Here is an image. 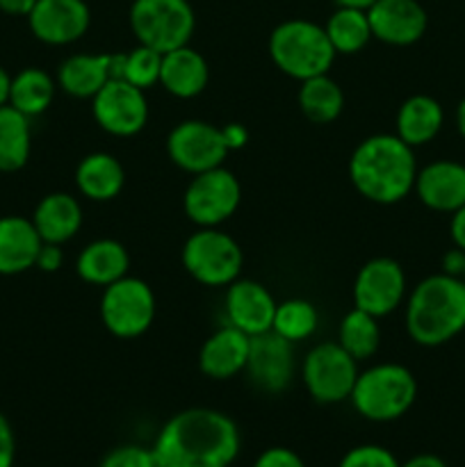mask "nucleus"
<instances>
[{
	"mask_svg": "<svg viewBox=\"0 0 465 467\" xmlns=\"http://www.w3.org/2000/svg\"><path fill=\"white\" fill-rule=\"evenodd\" d=\"M240 429L212 409L173 415L153 442L158 467H231L240 454Z\"/></svg>",
	"mask_w": 465,
	"mask_h": 467,
	"instance_id": "obj_1",
	"label": "nucleus"
},
{
	"mask_svg": "<svg viewBox=\"0 0 465 467\" xmlns=\"http://www.w3.org/2000/svg\"><path fill=\"white\" fill-rule=\"evenodd\" d=\"M349 178L358 194L372 203H399L413 192L418 178L413 146L397 135L367 137L351 153Z\"/></svg>",
	"mask_w": 465,
	"mask_h": 467,
	"instance_id": "obj_2",
	"label": "nucleus"
},
{
	"mask_svg": "<svg viewBox=\"0 0 465 467\" xmlns=\"http://www.w3.org/2000/svg\"><path fill=\"white\" fill-rule=\"evenodd\" d=\"M406 331L422 347H440L465 331V281L436 274L418 283L406 304Z\"/></svg>",
	"mask_w": 465,
	"mask_h": 467,
	"instance_id": "obj_3",
	"label": "nucleus"
},
{
	"mask_svg": "<svg viewBox=\"0 0 465 467\" xmlns=\"http://www.w3.org/2000/svg\"><path fill=\"white\" fill-rule=\"evenodd\" d=\"M269 55L285 76L304 82L308 78L328 73L337 53L322 26L294 18V21L281 23L272 32Z\"/></svg>",
	"mask_w": 465,
	"mask_h": 467,
	"instance_id": "obj_4",
	"label": "nucleus"
},
{
	"mask_svg": "<svg viewBox=\"0 0 465 467\" xmlns=\"http://www.w3.org/2000/svg\"><path fill=\"white\" fill-rule=\"evenodd\" d=\"M418 397V381L404 365L381 363L356 379L351 404L356 413L372 422H392L410 410Z\"/></svg>",
	"mask_w": 465,
	"mask_h": 467,
	"instance_id": "obj_5",
	"label": "nucleus"
},
{
	"mask_svg": "<svg viewBox=\"0 0 465 467\" xmlns=\"http://www.w3.org/2000/svg\"><path fill=\"white\" fill-rule=\"evenodd\" d=\"M130 27L141 46L164 55L190 44L196 16L187 0H135Z\"/></svg>",
	"mask_w": 465,
	"mask_h": 467,
	"instance_id": "obj_6",
	"label": "nucleus"
},
{
	"mask_svg": "<svg viewBox=\"0 0 465 467\" xmlns=\"http://www.w3.org/2000/svg\"><path fill=\"white\" fill-rule=\"evenodd\" d=\"M242 263L240 244L219 228H199L182 246V267L201 285H231L240 276Z\"/></svg>",
	"mask_w": 465,
	"mask_h": 467,
	"instance_id": "obj_7",
	"label": "nucleus"
},
{
	"mask_svg": "<svg viewBox=\"0 0 465 467\" xmlns=\"http://www.w3.org/2000/svg\"><path fill=\"white\" fill-rule=\"evenodd\" d=\"M100 319L114 337L132 340L144 336L155 319V295L141 278L123 276L103 287Z\"/></svg>",
	"mask_w": 465,
	"mask_h": 467,
	"instance_id": "obj_8",
	"label": "nucleus"
},
{
	"mask_svg": "<svg viewBox=\"0 0 465 467\" xmlns=\"http://www.w3.org/2000/svg\"><path fill=\"white\" fill-rule=\"evenodd\" d=\"M240 201L242 187L235 173L217 167L191 178L182 196V208L199 228H217L237 213Z\"/></svg>",
	"mask_w": 465,
	"mask_h": 467,
	"instance_id": "obj_9",
	"label": "nucleus"
},
{
	"mask_svg": "<svg viewBox=\"0 0 465 467\" xmlns=\"http://www.w3.org/2000/svg\"><path fill=\"white\" fill-rule=\"evenodd\" d=\"M304 386L319 404H340L349 400L358 379V360L351 358L340 342L313 347L304 360Z\"/></svg>",
	"mask_w": 465,
	"mask_h": 467,
	"instance_id": "obj_10",
	"label": "nucleus"
},
{
	"mask_svg": "<svg viewBox=\"0 0 465 467\" xmlns=\"http://www.w3.org/2000/svg\"><path fill=\"white\" fill-rule=\"evenodd\" d=\"M167 153L176 167L196 176V173L223 167V160L228 158L231 149H228L222 128L190 119V121L178 123L169 132Z\"/></svg>",
	"mask_w": 465,
	"mask_h": 467,
	"instance_id": "obj_11",
	"label": "nucleus"
},
{
	"mask_svg": "<svg viewBox=\"0 0 465 467\" xmlns=\"http://www.w3.org/2000/svg\"><path fill=\"white\" fill-rule=\"evenodd\" d=\"M96 123L114 137H132L149 121V100L144 89L126 80H108L91 99Z\"/></svg>",
	"mask_w": 465,
	"mask_h": 467,
	"instance_id": "obj_12",
	"label": "nucleus"
},
{
	"mask_svg": "<svg viewBox=\"0 0 465 467\" xmlns=\"http://www.w3.org/2000/svg\"><path fill=\"white\" fill-rule=\"evenodd\" d=\"M406 295V274L392 258H374L358 272L354 283V308L374 317H386L399 308Z\"/></svg>",
	"mask_w": 465,
	"mask_h": 467,
	"instance_id": "obj_13",
	"label": "nucleus"
},
{
	"mask_svg": "<svg viewBox=\"0 0 465 467\" xmlns=\"http://www.w3.org/2000/svg\"><path fill=\"white\" fill-rule=\"evenodd\" d=\"M244 372L251 383L267 395H278L285 390L294 372V347L278 333L267 331L251 337L249 360Z\"/></svg>",
	"mask_w": 465,
	"mask_h": 467,
	"instance_id": "obj_14",
	"label": "nucleus"
},
{
	"mask_svg": "<svg viewBox=\"0 0 465 467\" xmlns=\"http://www.w3.org/2000/svg\"><path fill=\"white\" fill-rule=\"evenodd\" d=\"M32 35L50 46H67L89 30L91 14L85 0H36L27 14Z\"/></svg>",
	"mask_w": 465,
	"mask_h": 467,
	"instance_id": "obj_15",
	"label": "nucleus"
},
{
	"mask_svg": "<svg viewBox=\"0 0 465 467\" xmlns=\"http://www.w3.org/2000/svg\"><path fill=\"white\" fill-rule=\"evenodd\" d=\"M367 18L372 36L390 46H410L427 32V12L418 0H377Z\"/></svg>",
	"mask_w": 465,
	"mask_h": 467,
	"instance_id": "obj_16",
	"label": "nucleus"
},
{
	"mask_svg": "<svg viewBox=\"0 0 465 467\" xmlns=\"http://www.w3.org/2000/svg\"><path fill=\"white\" fill-rule=\"evenodd\" d=\"M228 324L249 337L272 331L276 301L272 292L255 281H232L226 290Z\"/></svg>",
	"mask_w": 465,
	"mask_h": 467,
	"instance_id": "obj_17",
	"label": "nucleus"
},
{
	"mask_svg": "<svg viewBox=\"0 0 465 467\" xmlns=\"http://www.w3.org/2000/svg\"><path fill=\"white\" fill-rule=\"evenodd\" d=\"M415 192L427 208L436 213H456L465 205V164L438 160L419 169Z\"/></svg>",
	"mask_w": 465,
	"mask_h": 467,
	"instance_id": "obj_18",
	"label": "nucleus"
},
{
	"mask_svg": "<svg viewBox=\"0 0 465 467\" xmlns=\"http://www.w3.org/2000/svg\"><path fill=\"white\" fill-rule=\"evenodd\" d=\"M251 337L235 327H223L203 342L199 351V369L208 379L226 381L244 372L249 360Z\"/></svg>",
	"mask_w": 465,
	"mask_h": 467,
	"instance_id": "obj_19",
	"label": "nucleus"
},
{
	"mask_svg": "<svg viewBox=\"0 0 465 467\" xmlns=\"http://www.w3.org/2000/svg\"><path fill=\"white\" fill-rule=\"evenodd\" d=\"M44 240L32 219L7 214L0 217V274L16 276L35 267Z\"/></svg>",
	"mask_w": 465,
	"mask_h": 467,
	"instance_id": "obj_20",
	"label": "nucleus"
},
{
	"mask_svg": "<svg viewBox=\"0 0 465 467\" xmlns=\"http://www.w3.org/2000/svg\"><path fill=\"white\" fill-rule=\"evenodd\" d=\"M210 68L203 55L190 46H181L162 55L160 85L176 99H194L208 87Z\"/></svg>",
	"mask_w": 465,
	"mask_h": 467,
	"instance_id": "obj_21",
	"label": "nucleus"
},
{
	"mask_svg": "<svg viewBox=\"0 0 465 467\" xmlns=\"http://www.w3.org/2000/svg\"><path fill=\"white\" fill-rule=\"evenodd\" d=\"M32 223L44 242L64 244L80 231L82 208L76 196L67 194V192H53L36 203Z\"/></svg>",
	"mask_w": 465,
	"mask_h": 467,
	"instance_id": "obj_22",
	"label": "nucleus"
},
{
	"mask_svg": "<svg viewBox=\"0 0 465 467\" xmlns=\"http://www.w3.org/2000/svg\"><path fill=\"white\" fill-rule=\"evenodd\" d=\"M130 255L117 240H94L80 251L76 260L78 276L91 285L108 287L119 278L128 276Z\"/></svg>",
	"mask_w": 465,
	"mask_h": 467,
	"instance_id": "obj_23",
	"label": "nucleus"
},
{
	"mask_svg": "<svg viewBox=\"0 0 465 467\" xmlns=\"http://www.w3.org/2000/svg\"><path fill=\"white\" fill-rule=\"evenodd\" d=\"M76 185L89 201H112L121 194L126 185L123 164L109 153H89L80 160L76 169Z\"/></svg>",
	"mask_w": 465,
	"mask_h": 467,
	"instance_id": "obj_24",
	"label": "nucleus"
},
{
	"mask_svg": "<svg viewBox=\"0 0 465 467\" xmlns=\"http://www.w3.org/2000/svg\"><path fill=\"white\" fill-rule=\"evenodd\" d=\"M445 112L436 99L427 94H415L401 103L397 112V132L408 146H424L440 132Z\"/></svg>",
	"mask_w": 465,
	"mask_h": 467,
	"instance_id": "obj_25",
	"label": "nucleus"
},
{
	"mask_svg": "<svg viewBox=\"0 0 465 467\" xmlns=\"http://www.w3.org/2000/svg\"><path fill=\"white\" fill-rule=\"evenodd\" d=\"M109 78V53L71 55L59 64L57 85L73 99H94Z\"/></svg>",
	"mask_w": 465,
	"mask_h": 467,
	"instance_id": "obj_26",
	"label": "nucleus"
},
{
	"mask_svg": "<svg viewBox=\"0 0 465 467\" xmlns=\"http://www.w3.org/2000/svg\"><path fill=\"white\" fill-rule=\"evenodd\" d=\"M30 149V119L9 103L0 105V171L12 173L26 167Z\"/></svg>",
	"mask_w": 465,
	"mask_h": 467,
	"instance_id": "obj_27",
	"label": "nucleus"
},
{
	"mask_svg": "<svg viewBox=\"0 0 465 467\" xmlns=\"http://www.w3.org/2000/svg\"><path fill=\"white\" fill-rule=\"evenodd\" d=\"M55 99V80L44 68L27 67L12 78L9 85V100L14 109L30 117H39L50 108Z\"/></svg>",
	"mask_w": 465,
	"mask_h": 467,
	"instance_id": "obj_28",
	"label": "nucleus"
},
{
	"mask_svg": "<svg viewBox=\"0 0 465 467\" xmlns=\"http://www.w3.org/2000/svg\"><path fill=\"white\" fill-rule=\"evenodd\" d=\"M296 99H299V108L304 117L308 121L319 123V126L336 121L342 114V108H345L342 87L333 78H328V73L301 82Z\"/></svg>",
	"mask_w": 465,
	"mask_h": 467,
	"instance_id": "obj_29",
	"label": "nucleus"
},
{
	"mask_svg": "<svg viewBox=\"0 0 465 467\" xmlns=\"http://www.w3.org/2000/svg\"><path fill=\"white\" fill-rule=\"evenodd\" d=\"M326 35L336 53L356 55L367 46L372 39V27H369L367 9L340 7L326 23Z\"/></svg>",
	"mask_w": 465,
	"mask_h": 467,
	"instance_id": "obj_30",
	"label": "nucleus"
},
{
	"mask_svg": "<svg viewBox=\"0 0 465 467\" xmlns=\"http://www.w3.org/2000/svg\"><path fill=\"white\" fill-rule=\"evenodd\" d=\"M340 347L354 360L372 358L381 345V328H378V317L365 313V310L354 308L342 317L340 324Z\"/></svg>",
	"mask_w": 465,
	"mask_h": 467,
	"instance_id": "obj_31",
	"label": "nucleus"
},
{
	"mask_svg": "<svg viewBox=\"0 0 465 467\" xmlns=\"http://www.w3.org/2000/svg\"><path fill=\"white\" fill-rule=\"evenodd\" d=\"M319 322L317 308L305 299H287L276 304V315H274L272 331L281 337L290 340L292 345L301 340H308L315 333Z\"/></svg>",
	"mask_w": 465,
	"mask_h": 467,
	"instance_id": "obj_32",
	"label": "nucleus"
},
{
	"mask_svg": "<svg viewBox=\"0 0 465 467\" xmlns=\"http://www.w3.org/2000/svg\"><path fill=\"white\" fill-rule=\"evenodd\" d=\"M160 67H162V53L140 44L130 53H126L123 80L146 91L160 82Z\"/></svg>",
	"mask_w": 465,
	"mask_h": 467,
	"instance_id": "obj_33",
	"label": "nucleus"
},
{
	"mask_svg": "<svg viewBox=\"0 0 465 467\" xmlns=\"http://www.w3.org/2000/svg\"><path fill=\"white\" fill-rule=\"evenodd\" d=\"M337 467H401V463L386 447L360 445L346 451Z\"/></svg>",
	"mask_w": 465,
	"mask_h": 467,
	"instance_id": "obj_34",
	"label": "nucleus"
},
{
	"mask_svg": "<svg viewBox=\"0 0 465 467\" xmlns=\"http://www.w3.org/2000/svg\"><path fill=\"white\" fill-rule=\"evenodd\" d=\"M98 467H158V461L149 447L121 445L108 451Z\"/></svg>",
	"mask_w": 465,
	"mask_h": 467,
	"instance_id": "obj_35",
	"label": "nucleus"
},
{
	"mask_svg": "<svg viewBox=\"0 0 465 467\" xmlns=\"http://www.w3.org/2000/svg\"><path fill=\"white\" fill-rule=\"evenodd\" d=\"M253 467H305L301 456L287 447H269L255 459Z\"/></svg>",
	"mask_w": 465,
	"mask_h": 467,
	"instance_id": "obj_36",
	"label": "nucleus"
},
{
	"mask_svg": "<svg viewBox=\"0 0 465 467\" xmlns=\"http://www.w3.org/2000/svg\"><path fill=\"white\" fill-rule=\"evenodd\" d=\"M16 459V438L9 420L0 413V467H12Z\"/></svg>",
	"mask_w": 465,
	"mask_h": 467,
	"instance_id": "obj_37",
	"label": "nucleus"
},
{
	"mask_svg": "<svg viewBox=\"0 0 465 467\" xmlns=\"http://www.w3.org/2000/svg\"><path fill=\"white\" fill-rule=\"evenodd\" d=\"M64 263V254H62V244H50V242H44L39 249V255H36L35 267L41 269L46 274H53L62 267Z\"/></svg>",
	"mask_w": 465,
	"mask_h": 467,
	"instance_id": "obj_38",
	"label": "nucleus"
},
{
	"mask_svg": "<svg viewBox=\"0 0 465 467\" xmlns=\"http://www.w3.org/2000/svg\"><path fill=\"white\" fill-rule=\"evenodd\" d=\"M442 274H450V276L463 278L465 274V251L454 246L451 251H447L442 255Z\"/></svg>",
	"mask_w": 465,
	"mask_h": 467,
	"instance_id": "obj_39",
	"label": "nucleus"
},
{
	"mask_svg": "<svg viewBox=\"0 0 465 467\" xmlns=\"http://www.w3.org/2000/svg\"><path fill=\"white\" fill-rule=\"evenodd\" d=\"M222 130H223V137H226L228 149L231 150L242 149V146L249 141V132H246V128L240 126V123H228V126H223Z\"/></svg>",
	"mask_w": 465,
	"mask_h": 467,
	"instance_id": "obj_40",
	"label": "nucleus"
},
{
	"mask_svg": "<svg viewBox=\"0 0 465 467\" xmlns=\"http://www.w3.org/2000/svg\"><path fill=\"white\" fill-rule=\"evenodd\" d=\"M450 233L451 240L459 249L465 251V205L459 208L456 213H451V223H450Z\"/></svg>",
	"mask_w": 465,
	"mask_h": 467,
	"instance_id": "obj_41",
	"label": "nucleus"
},
{
	"mask_svg": "<svg viewBox=\"0 0 465 467\" xmlns=\"http://www.w3.org/2000/svg\"><path fill=\"white\" fill-rule=\"evenodd\" d=\"M35 5L36 0H0V9L12 16H27Z\"/></svg>",
	"mask_w": 465,
	"mask_h": 467,
	"instance_id": "obj_42",
	"label": "nucleus"
},
{
	"mask_svg": "<svg viewBox=\"0 0 465 467\" xmlns=\"http://www.w3.org/2000/svg\"><path fill=\"white\" fill-rule=\"evenodd\" d=\"M401 467H447L445 461L436 454H418L413 459H408Z\"/></svg>",
	"mask_w": 465,
	"mask_h": 467,
	"instance_id": "obj_43",
	"label": "nucleus"
},
{
	"mask_svg": "<svg viewBox=\"0 0 465 467\" xmlns=\"http://www.w3.org/2000/svg\"><path fill=\"white\" fill-rule=\"evenodd\" d=\"M9 85H12V76H9V73L0 67V105H7Z\"/></svg>",
	"mask_w": 465,
	"mask_h": 467,
	"instance_id": "obj_44",
	"label": "nucleus"
},
{
	"mask_svg": "<svg viewBox=\"0 0 465 467\" xmlns=\"http://www.w3.org/2000/svg\"><path fill=\"white\" fill-rule=\"evenodd\" d=\"M340 7H356V9H369L377 0H337Z\"/></svg>",
	"mask_w": 465,
	"mask_h": 467,
	"instance_id": "obj_45",
	"label": "nucleus"
},
{
	"mask_svg": "<svg viewBox=\"0 0 465 467\" xmlns=\"http://www.w3.org/2000/svg\"><path fill=\"white\" fill-rule=\"evenodd\" d=\"M456 126H459V132L463 135V140H465V99L460 100L459 109H456Z\"/></svg>",
	"mask_w": 465,
	"mask_h": 467,
	"instance_id": "obj_46",
	"label": "nucleus"
},
{
	"mask_svg": "<svg viewBox=\"0 0 465 467\" xmlns=\"http://www.w3.org/2000/svg\"><path fill=\"white\" fill-rule=\"evenodd\" d=\"M463 281H465V274H463Z\"/></svg>",
	"mask_w": 465,
	"mask_h": 467,
	"instance_id": "obj_47",
	"label": "nucleus"
}]
</instances>
